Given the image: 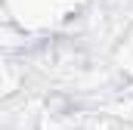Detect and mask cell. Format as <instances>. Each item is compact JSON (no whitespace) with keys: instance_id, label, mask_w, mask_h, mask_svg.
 Wrapping results in <instances>:
<instances>
[{"instance_id":"cell-1","label":"cell","mask_w":133,"mask_h":130,"mask_svg":"<svg viewBox=\"0 0 133 130\" xmlns=\"http://www.w3.org/2000/svg\"><path fill=\"white\" fill-rule=\"evenodd\" d=\"M74 0H12V12L19 22H53V19H62L68 6Z\"/></svg>"},{"instance_id":"cell-2","label":"cell","mask_w":133,"mask_h":130,"mask_svg":"<svg viewBox=\"0 0 133 130\" xmlns=\"http://www.w3.org/2000/svg\"><path fill=\"white\" fill-rule=\"evenodd\" d=\"M121 62L127 65V68H133V34H130V40L121 47Z\"/></svg>"}]
</instances>
